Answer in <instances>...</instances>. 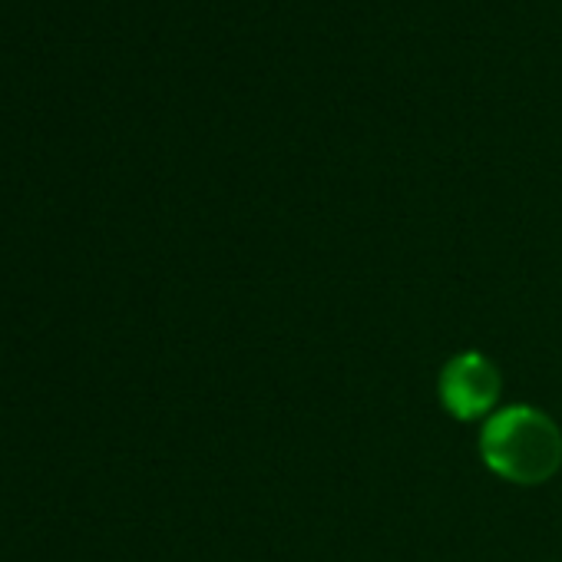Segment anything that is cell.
Returning a JSON list of instances; mask_svg holds the SVG:
<instances>
[{
	"label": "cell",
	"instance_id": "1",
	"mask_svg": "<svg viewBox=\"0 0 562 562\" xmlns=\"http://www.w3.org/2000/svg\"><path fill=\"white\" fill-rule=\"evenodd\" d=\"M480 453L496 476L516 486H539L562 467V430L549 414L513 404L486 420Z\"/></svg>",
	"mask_w": 562,
	"mask_h": 562
},
{
	"label": "cell",
	"instance_id": "2",
	"mask_svg": "<svg viewBox=\"0 0 562 562\" xmlns=\"http://www.w3.org/2000/svg\"><path fill=\"white\" fill-rule=\"evenodd\" d=\"M499 394H503L499 368L480 351H463L450 358L440 371V404L457 420H476L490 414Z\"/></svg>",
	"mask_w": 562,
	"mask_h": 562
}]
</instances>
